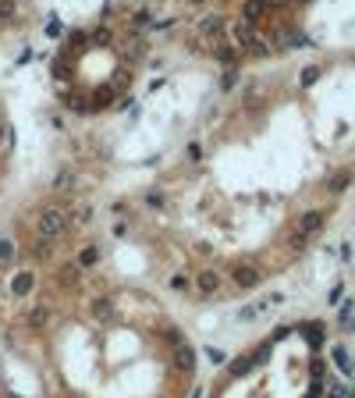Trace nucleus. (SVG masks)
I'll return each instance as SVG.
<instances>
[{
  "label": "nucleus",
  "instance_id": "1",
  "mask_svg": "<svg viewBox=\"0 0 355 398\" xmlns=\"http://www.w3.org/2000/svg\"><path fill=\"white\" fill-rule=\"evenodd\" d=\"M36 228H39V239H54L57 242L64 231H68V214H64L61 206H46V210H39Z\"/></svg>",
  "mask_w": 355,
  "mask_h": 398
},
{
  "label": "nucleus",
  "instance_id": "2",
  "mask_svg": "<svg viewBox=\"0 0 355 398\" xmlns=\"http://www.w3.org/2000/svg\"><path fill=\"white\" fill-rule=\"evenodd\" d=\"M231 281L242 288V292H249V288H256L259 281H263V274H259V267H249V263H238L234 270H231Z\"/></svg>",
  "mask_w": 355,
  "mask_h": 398
},
{
  "label": "nucleus",
  "instance_id": "3",
  "mask_svg": "<svg viewBox=\"0 0 355 398\" xmlns=\"http://www.w3.org/2000/svg\"><path fill=\"white\" fill-rule=\"evenodd\" d=\"M174 370L178 373H192L196 370V348L188 341H178V348H174Z\"/></svg>",
  "mask_w": 355,
  "mask_h": 398
},
{
  "label": "nucleus",
  "instance_id": "4",
  "mask_svg": "<svg viewBox=\"0 0 355 398\" xmlns=\"http://www.w3.org/2000/svg\"><path fill=\"white\" fill-rule=\"evenodd\" d=\"M32 288H36V274L32 270H18L14 277H11V295H32Z\"/></svg>",
  "mask_w": 355,
  "mask_h": 398
},
{
  "label": "nucleus",
  "instance_id": "5",
  "mask_svg": "<svg viewBox=\"0 0 355 398\" xmlns=\"http://www.w3.org/2000/svg\"><path fill=\"white\" fill-rule=\"evenodd\" d=\"M196 288H199V295H203V299L217 295V292H220V274H217V270H199Z\"/></svg>",
  "mask_w": 355,
  "mask_h": 398
},
{
  "label": "nucleus",
  "instance_id": "6",
  "mask_svg": "<svg viewBox=\"0 0 355 398\" xmlns=\"http://www.w3.org/2000/svg\"><path fill=\"white\" fill-rule=\"evenodd\" d=\"M323 221H327V214H323V210H305V214L298 217V231H305V235H316V231L323 228Z\"/></svg>",
  "mask_w": 355,
  "mask_h": 398
},
{
  "label": "nucleus",
  "instance_id": "7",
  "mask_svg": "<svg viewBox=\"0 0 355 398\" xmlns=\"http://www.w3.org/2000/svg\"><path fill=\"white\" fill-rule=\"evenodd\" d=\"M231 32H234L238 46H249V50H252V46H256V39H259V36H256V29H252V21H245V18H242V21H238Z\"/></svg>",
  "mask_w": 355,
  "mask_h": 398
},
{
  "label": "nucleus",
  "instance_id": "8",
  "mask_svg": "<svg viewBox=\"0 0 355 398\" xmlns=\"http://www.w3.org/2000/svg\"><path fill=\"white\" fill-rule=\"evenodd\" d=\"M50 323V306H32L29 313H25V327L29 331H43Z\"/></svg>",
  "mask_w": 355,
  "mask_h": 398
},
{
  "label": "nucleus",
  "instance_id": "9",
  "mask_svg": "<svg viewBox=\"0 0 355 398\" xmlns=\"http://www.w3.org/2000/svg\"><path fill=\"white\" fill-rule=\"evenodd\" d=\"M89 317H96L100 323H107V320H114V302L110 299H92V306H89Z\"/></svg>",
  "mask_w": 355,
  "mask_h": 398
},
{
  "label": "nucleus",
  "instance_id": "10",
  "mask_svg": "<svg viewBox=\"0 0 355 398\" xmlns=\"http://www.w3.org/2000/svg\"><path fill=\"white\" fill-rule=\"evenodd\" d=\"M330 359L338 363V370H341L345 377H352V373H355V366H352V356H348V348H345V345H334V348H330Z\"/></svg>",
  "mask_w": 355,
  "mask_h": 398
},
{
  "label": "nucleus",
  "instance_id": "11",
  "mask_svg": "<svg viewBox=\"0 0 355 398\" xmlns=\"http://www.w3.org/2000/svg\"><path fill=\"white\" fill-rule=\"evenodd\" d=\"M267 11H270V7H267V0H245V7H242V18L256 25V21L267 14Z\"/></svg>",
  "mask_w": 355,
  "mask_h": 398
},
{
  "label": "nucleus",
  "instance_id": "12",
  "mask_svg": "<svg viewBox=\"0 0 355 398\" xmlns=\"http://www.w3.org/2000/svg\"><path fill=\"white\" fill-rule=\"evenodd\" d=\"M78 270H82L78 263H64V267L57 270V281H64L68 288H78V285H82V274H78Z\"/></svg>",
  "mask_w": 355,
  "mask_h": 398
},
{
  "label": "nucleus",
  "instance_id": "13",
  "mask_svg": "<svg viewBox=\"0 0 355 398\" xmlns=\"http://www.w3.org/2000/svg\"><path fill=\"white\" fill-rule=\"evenodd\" d=\"M32 260H43V263H50L54 260V239H39L32 245Z\"/></svg>",
  "mask_w": 355,
  "mask_h": 398
},
{
  "label": "nucleus",
  "instance_id": "14",
  "mask_svg": "<svg viewBox=\"0 0 355 398\" xmlns=\"http://www.w3.org/2000/svg\"><path fill=\"white\" fill-rule=\"evenodd\" d=\"M96 263H100V249H96V245L78 249V267H82V270H89V267H96Z\"/></svg>",
  "mask_w": 355,
  "mask_h": 398
},
{
  "label": "nucleus",
  "instance_id": "15",
  "mask_svg": "<svg viewBox=\"0 0 355 398\" xmlns=\"http://www.w3.org/2000/svg\"><path fill=\"white\" fill-rule=\"evenodd\" d=\"M220 29H224V21H220V14H206V18L199 21V32H203V36H217Z\"/></svg>",
  "mask_w": 355,
  "mask_h": 398
},
{
  "label": "nucleus",
  "instance_id": "16",
  "mask_svg": "<svg viewBox=\"0 0 355 398\" xmlns=\"http://www.w3.org/2000/svg\"><path fill=\"white\" fill-rule=\"evenodd\" d=\"M302 334L309 338V345H313V348H320V345H323V323H305V327H302Z\"/></svg>",
  "mask_w": 355,
  "mask_h": 398
},
{
  "label": "nucleus",
  "instance_id": "17",
  "mask_svg": "<svg viewBox=\"0 0 355 398\" xmlns=\"http://www.w3.org/2000/svg\"><path fill=\"white\" fill-rule=\"evenodd\" d=\"M252 366H256V359H252V356H238V359L231 363V377H245Z\"/></svg>",
  "mask_w": 355,
  "mask_h": 398
},
{
  "label": "nucleus",
  "instance_id": "18",
  "mask_svg": "<svg viewBox=\"0 0 355 398\" xmlns=\"http://www.w3.org/2000/svg\"><path fill=\"white\" fill-rule=\"evenodd\" d=\"M217 61H220L224 68H234V64H238V50H234V46H217Z\"/></svg>",
  "mask_w": 355,
  "mask_h": 398
},
{
  "label": "nucleus",
  "instance_id": "19",
  "mask_svg": "<svg viewBox=\"0 0 355 398\" xmlns=\"http://www.w3.org/2000/svg\"><path fill=\"white\" fill-rule=\"evenodd\" d=\"M348 185H352V174H348V171H341V174H334V178L327 181V189H330L334 196H338V192H345Z\"/></svg>",
  "mask_w": 355,
  "mask_h": 398
},
{
  "label": "nucleus",
  "instance_id": "20",
  "mask_svg": "<svg viewBox=\"0 0 355 398\" xmlns=\"http://www.w3.org/2000/svg\"><path fill=\"white\" fill-rule=\"evenodd\" d=\"M316 79H320V68H316V64H309V68H302V75H298V85H302V89H309V85H313Z\"/></svg>",
  "mask_w": 355,
  "mask_h": 398
},
{
  "label": "nucleus",
  "instance_id": "21",
  "mask_svg": "<svg viewBox=\"0 0 355 398\" xmlns=\"http://www.w3.org/2000/svg\"><path fill=\"white\" fill-rule=\"evenodd\" d=\"M263 310H267V302H252V306H245V310L238 313V320H256Z\"/></svg>",
  "mask_w": 355,
  "mask_h": 398
},
{
  "label": "nucleus",
  "instance_id": "22",
  "mask_svg": "<svg viewBox=\"0 0 355 398\" xmlns=\"http://www.w3.org/2000/svg\"><path fill=\"white\" fill-rule=\"evenodd\" d=\"M11 260H14V242L0 239V263H11Z\"/></svg>",
  "mask_w": 355,
  "mask_h": 398
},
{
  "label": "nucleus",
  "instance_id": "23",
  "mask_svg": "<svg viewBox=\"0 0 355 398\" xmlns=\"http://www.w3.org/2000/svg\"><path fill=\"white\" fill-rule=\"evenodd\" d=\"M71 185H75V178H71V171H61V174L54 178V189H57V192H64V189H71Z\"/></svg>",
  "mask_w": 355,
  "mask_h": 398
},
{
  "label": "nucleus",
  "instance_id": "24",
  "mask_svg": "<svg viewBox=\"0 0 355 398\" xmlns=\"http://www.w3.org/2000/svg\"><path fill=\"white\" fill-rule=\"evenodd\" d=\"M167 285H171V292H178V295H181V292H188V277H185V274H174Z\"/></svg>",
  "mask_w": 355,
  "mask_h": 398
},
{
  "label": "nucleus",
  "instance_id": "25",
  "mask_svg": "<svg viewBox=\"0 0 355 398\" xmlns=\"http://www.w3.org/2000/svg\"><path fill=\"white\" fill-rule=\"evenodd\" d=\"M234 85H238V72H234V68H227V72H224V79H220V89H227V92H231Z\"/></svg>",
  "mask_w": 355,
  "mask_h": 398
},
{
  "label": "nucleus",
  "instance_id": "26",
  "mask_svg": "<svg viewBox=\"0 0 355 398\" xmlns=\"http://www.w3.org/2000/svg\"><path fill=\"white\" fill-rule=\"evenodd\" d=\"M46 36H50V39H61V36H64V25H61L57 18H50V21H46Z\"/></svg>",
  "mask_w": 355,
  "mask_h": 398
},
{
  "label": "nucleus",
  "instance_id": "27",
  "mask_svg": "<svg viewBox=\"0 0 355 398\" xmlns=\"http://www.w3.org/2000/svg\"><path fill=\"white\" fill-rule=\"evenodd\" d=\"M92 221V206H78V214H75V224H89Z\"/></svg>",
  "mask_w": 355,
  "mask_h": 398
},
{
  "label": "nucleus",
  "instance_id": "28",
  "mask_svg": "<svg viewBox=\"0 0 355 398\" xmlns=\"http://www.w3.org/2000/svg\"><path fill=\"white\" fill-rule=\"evenodd\" d=\"M0 18H4V21L14 18V0H0Z\"/></svg>",
  "mask_w": 355,
  "mask_h": 398
},
{
  "label": "nucleus",
  "instance_id": "29",
  "mask_svg": "<svg viewBox=\"0 0 355 398\" xmlns=\"http://www.w3.org/2000/svg\"><path fill=\"white\" fill-rule=\"evenodd\" d=\"M146 203H149L153 210H160V206H163V196H160V192H149V196H146Z\"/></svg>",
  "mask_w": 355,
  "mask_h": 398
},
{
  "label": "nucleus",
  "instance_id": "30",
  "mask_svg": "<svg viewBox=\"0 0 355 398\" xmlns=\"http://www.w3.org/2000/svg\"><path fill=\"white\" fill-rule=\"evenodd\" d=\"M135 25H149V7H142V11H135Z\"/></svg>",
  "mask_w": 355,
  "mask_h": 398
},
{
  "label": "nucleus",
  "instance_id": "31",
  "mask_svg": "<svg viewBox=\"0 0 355 398\" xmlns=\"http://www.w3.org/2000/svg\"><path fill=\"white\" fill-rule=\"evenodd\" d=\"M341 295H345V285H334V288H330V295H327V299H330V302H341Z\"/></svg>",
  "mask_w": 355,
  "mask_h": 398
},
{
  "label": "nucleus",
  "instance_id": "32",
  "mask_svg": "<svg viewBox=\"0 0 355 398\" xmlns=\"http://www.w3.org/2000/svg\"><path fill=\"white\" fill-rule=\"evenodd\" d=\"M327 398H348V391H345V388H338V384H334V388H330V391H327Z\"/></svg>",
  "mask_w": 355,
  "mask_h": 398
},
{
  "label": "nucleus",
  "instance_id": "33",
  "mask_svg": "<svg viewBox=\"0 0 355 398\" xmlns=\"http://www.w3.org/2000/svg\"><path fill=\"white\" fill-rule=\"evenodd\" d=\"M110 231H114V239H125V235H128V224H114Z\"/></svg>",
  "mask_w": 355,
  "mask_h": 398
},
{
  "label": "nucleus",
  "instance_id": "34",
  "mask_svg": "<svg viewBox=\"0 0 355 398\" xmlns=\"http://www.w3.org/2000/svg\"><path fill=\"white\" fill-rule=\"evenodd\" d=\"M206 356H210L213 363H224V352H220V348H206Z\"/></svg>",
  "mask_w": 355,
  "mask_h": 398
},
{
  "label": "nucleus",
  "instance_id": "35",
  "mask_svg": "<svg viewBox=\"0 0 355 398\" xmlns=\"http://www.w3.org/2000/svg\"><path fill=\"white\" fill-rule=\"evenodd\" d=\"M110 39V29H96V43H107Z\"/></svg>",
  "mask_w": 355,
  "mask_h": 398
},
{
  "label": "nucleus",
  "instance_id": "36",
  "mask_svg": "<svg viewBox=\"0 0 355 398\" xmlns=\"http://www.w3.org/2000/svg\"><path fill=\"white\" fill-rule=\"evenodd\" d=\"M188 157H192V160H199V157H203V150H199V143H192V146H188Z\"/></svg>",
  "mask_w": 355,
  "mask_h": 398
},
{
  "label": "nucleus",
  "instance_id": "37",
  "mask_svg": "<svg viewBox=\"0 0 355 398\" xmlns=\"http://www.w3.org/2000/svg\"><path fill=\"white\" fill-rule=\"evenodd\" d=\"M192 398H203V391H199V388H196V391H192Z\"/></svg>",
  "mask_w": 355,
  "mask_h": 398
},
{
  "label": "nucleus",
  "instance_id": "38",
  "mask_svg": "<svg viewBox=\"0 0 355 398\" xmlns=\"http://www.w3.org/2000/svg\"><path fill=\"white\" fill-rule=\"evenodd\" d=\"M192 4H206V0H192Z\"/></svg>",
  "mask_w": 355,
  "mask_h": 398
},
{
  "label": "nucleus",
  "instance_id": "39",
  "mask_svg": "<svg viewBox=\"0 0 355 398\" xmlns=\"http://www.w3.org/2000/svg\"><path fill=\"white\" fill-rule=\"evenodd\" d=\"M0 135H4V125H0Z\"/></svg>",
  "mask_w": 355,
  "mask_h": 398
},
{
  "label": "nucleus",
  "instance_id": "40",
  "mask_svg": "<svg viewBox=\"0 0 355 398\" xmlns=\"http://www.w3.org/2000/svg\"><path fill=\"white\" fill-rule=\"evenodd\" d=\"M146 4H156V0H146Z\"/></svg>",
  "mask_w": 355,
  "mask_h": 398
}]
</instances>
